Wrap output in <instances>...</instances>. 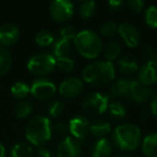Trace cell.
<instances>
[{"mask_svg":"<svg viewBox=\"0 0 157 157\" xmlns=\"http://www.w3.org/2000/svg\"><path fill=\"white\" fill-rule=\"evenodd\" d=\"M33 147L25 142L16 143L10 151V157H33Z\"/></svg>","mask_w":157,"mask_h":157,"instance_id":"cell-24","label":"cell"},{"mask_svg":"<svg viewBox=\"0 0 157 157\" xmlns=\"http://www.w3.org/2000/svg\"><path fill=\"white\" fill-rule=\"evenodd\" d=\"M68 127H69V133H71L72 138H74L81 143L90 133V123L86 116L76 115L69 121Z\"/></svg>","mask_w":157,"mask_h":157,"instance_id":"cell-9","label":"cell"},{"mask_svg":"<svg viewBox=\"0 0 157 157\" xmlns=\"http://www.w3.org/2000/svg\"><path fill=\"white\" fill-rule=\"evenodd\" d=\"M74 48L86 59H95L102 52L103 44L101 37L94 30L85 29L76 33L73 40Z\"/></svg>","mask_w":157,"mask_h":157,"instance_id":"cell-3","label":"cell"},{"mask_svg":"<svg viewBox=\"0 0 157 157\" xmlns=\"http://www.w3.org/2000/svg\"><path fill=\"white\" fill-rule=\"evenodd\" d=\"M142 133L140 128L133 124H121L112 131V142L123 153L135 151L141 143Z\"/></svg>","mask_w":157,"mask_h":157,"instance_id":"cell-2","label":"cell"},{"mask_svg":"<svg viewBox=\"0 0 157 157\" xmlns=\"http://www.w3.org/2000/svg\"><path fill=\"white\" fill-rule=\"evenodd\" d=\"M115 78V67L113 63L101 60L87 65L82 72V80L92 86H105Z\"/></svg>","mask_w":157,"mask_h":157,"instance_id":"cell-1","label":"cell"},{"mask_svg":"<svg viewBox=\"0 0 157 157\" xmlns=\"http://www.w3.org/2000/svg\"><path fill=\"white\" fill-rule=\"evenodd\" d=\"M117 68L121 73L125 75H131L139 70V63L136 57L131 55H124L117 60Z\"/></svg>","mask_w":157,"mask_h":157,"instance_id":"cell-18","label":"cell"},{"mask_svg":"<svg viewBox=\"0 0 157 157\" xmlns=\"http://www.w3.org/2000/svg\"><path fill=\"white\" fill-rule=\"evenodd\" d=\"M25 136L29 143L38 147L43 146L52 138V123L43 115L33 117L25 127Z\"/></svg>","mask_w":157,"mask_h":157,"instance_id":"cell-4","label":"cell"},{"mask_svg":"<svg viewBox=\"0 0 157 157\" xmlns=\"http://www.w3.org/2000/svg\"><path fill=\"white\" fill-rule=\"evenodd\" d=\"M11 94L14 98L25 100V98L30 94V86L24 82H16L11 86Z\"/></svg>","mask_w":157,"mask_h":157,"instance_id":"cell-26","label":"cell"},{"mask_svg":"<svg viewBox=\"0 0 157 157\" xmlns=\"http://www.w3.org/2000/svg\"><path fill=\"white\" fill-rule=\"evenodd\" d=\"M57 92L56 85L46 78H38L31 83L30 94L41 101L51 100Z\"/></svg>","mask_w":157,"mask_h":157,"instance_id":"cell-7","label":"cell"},{"mask_svg":"<svg viewBox=\"0 0 157 157\" xmlns=\"http://www.w3.org/2000/svg\"><path fill=\"white\" fill-rule=\"evenodd\" d=\"M117 29H118V25L115 22L108 21V22H105L100 25V27H99V33L102 37L111 38L113 36H115V33H117Z\"/></svg>","mask_w":157,"mask_h":157,"instance_id":"cell-31","label":"cell"},{"mask_svg":"<svg viewBox=\"0 0 157 157\" xmlns=\"http://www.w3.org/2000/svg\"><path fill=\"white\" fill-rule=\"evenodd\" d=\"M76 30L72 25L70 24H65L60 27L59 29V35H60V38L65 40H69V41H72L73 42L74 38L76 36Z\"/></svg>","mask_w":157,"mask_h":157,"instance_id":"cell-35","label":"cell"},{"mask_svg":"<svg viewBox=\"0 0 157 157\" xmlns=\"http://www.w3.org/2000/svg\"><path fill=\"white\" fill-rule=\"evenodd\" d=\"M150 105H151V112H152V114L155 117H157V94L152 96Z\"/></svg>","mask_w":157,"mask_h":157,"instance_id":"cell-40","label":"cell"},{"mask_svg":"<svg viewBox=\"0 0 157 157\" xmlns=\"http://www.w3.org/2000/svg\"><path fill=\"white\" fill-rule=\"evenodd\" d=\"M56 67L60 71L65 73H70L74 69V61L71 57H63V58H56Z\"/></svg>","mask_w":157,"mask_h":157,"instance_id":"cell-33","label":"cell"},{"mask_svg":"<svg viewBox=\"0 0 157 157\" xmlns=\"http://www.w3.org/2000/svg\"><path fill=\"white\" fill-rule=\"evenodd\" d=\"M143 54L147 61H157V50L154 46L146 44L143 46Z\"/></svg>","mask_w":157,"mask_h":157,"instance_id":"cell-37","label":"cell"},{"mask_svg":"<svg viewBox=\"0 0 157 157\" xmlns=\"http://www.w3.org/2000/svg\"><path fill=\"white\" fill-rule=\"evenodd\" d=\"M108 111H109L110 116L114 120L120 121L126 116V108L120 101H113V102L110 103Z\"/></svg>","mask_w":157,"mask_h":157,"instance_id":"cell-28","label":"cell"},{"mask_svg":"<svg viewBox=\"0 0 157 157\" xmlns=\"http://www.w3.org/2000/svg\"><path fill=\"white\" fill-rule=\"evenodd\" d=\"M103 57L105 58V61L112 63L115 59L120 57L121 53H122V48H121L120 43L116 41H110L107 43V45L102 48Z\"/></svg>","mask_w":157,"mask_h":157,"instance_id":"cell-22","label":"cell"},{"mask_svg":"<svg viewBox=\"0 0 157 157\" xmlns=\"http://www.w3.org/2000/svg\"><path fill=\"white\" fill-rule=\"evenodd\" d=\"M113 144L107 138L97 139L90 147V157H111Z\"/></svg>","mask_w":157,"mask_h":157,"instance_id":"cell-16","label":"cell"},{"mask_svg":"<svg viewBox=\"0 0 157 157\" xmlns=\"http://www.w3.org/2000/svg\"><path fill=\"white\" fill-rule=\"evenodd\" d=\"M68 133H69V127L66 123L57 122L54 125H52V135H55L56 137L60 138L61 140L68 137Z\"/></svg>","mask_w":157,"mask_h":157,"instance_id":"cell-34","label":"cell"},{"mask_svg":"<svg viewBox=\"0 0 157 157\" xmlns=\"http://www.w3.org/2000/svg\"><path fill=\"white\" fill-rule=\"evenodd\" d=\"M129 85H130V80L128 78H120L113 81L110 86V95L115 98L127 97L129 92Z\"/></svg>","mask_w":157,"mask_h":157,"instance_id":"cell-20","label":"cell"},{"mask_svg":"<svg viewBox=\"0 0 157 157\" xmlns=\"http://www.w3.org/2000/svg\"><path fill=\"white\" fill-rule=\"evenodd\" d=\"M55 40H56L55 35L48 29H42V30L38 31L35 37V42L42 48H48V46L53 45Z\"/></svg>","mask_w":157,"mask_h":157,"instance_id":"cell-23","label":"cell"},{"mask_svg":"<svg viewBox=\"0 0 157 157\" xmlns=\"http://www.w3.org/2000/svg\"><path fill=\"white\" fill-rule=\"evenodd\" d=\"M33 110V105L30 101L28 100H21L20 102L16 105L14 113L17 118H25L31 114Z\"/></svg>","mask_w":157,"mask_h":157,"instance_id":"cell-29","label":"cell"},{"mask_svg":"<svg viewBox=\"0 0 157 157\" xmlns=\"http://www.w3.org/2000/svg\"><path fill=\"white\" fill-rule=\"evenodd\" d=\"M152 90L148 86H145L140 83L138 80H130V85H129L128 98L130 100L138 103L147 102L152 98Z\"/></svg>","mask_w":157,"mask_h":157,"instance_id":"cell-13","label":"cell"},{"mask_svg":"<svg viewBox=\"0 0 157 157\" xmlns=\"http://www.w3.org/2000/svg\"><path fill=\"white\" fill-rule=\"evenodd\" d=\"M20 38V29L13 23H5L0 26V43L2 46H10L16 43Z\"/></svg>","mask_w":157,"mask_h":157,"instance_id":"cell-15","label":"cell"},{"mask_svg":"<svg viewBox=\"0 0 157 157\" xmlns=\"http://www.w3.org/2000/svg\"><path fill=\"white\" fill-rule=\"evenodd\" d=\"M112 131L111 124L105 120H96L90 123V133L97 139H102Z\"/></svg>","mask_w":157,"mask_h":157,"instance_id":"cell-19","label":"cell"},{"mask_svg":"<svg viewBox=\"0 0 157 157\" xmlns=\"http://www.w3.org/2000/svg\"><path fill=\"white\" fill-rule=\"evenodd\" d=\"M38 157H54L53 153L51 152V150H48L45 146H40L38 147Z\"/></svg>","mask_w":157,"mask_h":157,"instance_id":"cell-39","label":"cell"},{"mask_svg":"<svg viewBox=\"0 0 157 157\" xmlns=\"http://www.w3.org/2000/svg\"><path fill=\"white\" fill-rule=\"evenodd\" d=\"M109 96L98 92L87 94L82 100V110L90 116H99L108 111Z\"/></svg>","mask_w":157,"mask_h":157,"instance_id":"cell-6","label":"cell"},{"mask_svg":"<svg viewBox=\"0 0 157 157\" xmlns=\"http://www.w3.org/2000/svg\"><path fill=\"white\" fill-rule=\"evenodd\" d=\"M57 157H80L81 156V143L74 138L66 137L60 140L56 150Z\"/></svg>","mask_w":157,"mask_h":157,"instance_id":"cell-12","label":"cell"},{"mask_svg":"<svg viewBox=\"0 0 157 157\" xmlns=\"http://www.w3.org/2000/svg\"><path fill=\"white\" fill-rule=\"evenodd\" d=\"M74 7L68 0H54L50 5V14L57 23H66L73 16Z\"/></svg>","mask_w":157,"mask_h":157,"instance_id":"cell-8","label":"cell"},{"mask_svg":"<svg viewBox=\"0 0 157 157\" xmlns=\"http://www.w3.org/2000/svg\"><path fill=\"white\" fill-rule=\"evenodd\" d=\"M123 7H124V1H121V0H111L108 2V8L112 12L120 11Z\"/></svg>","mask_w":157,"mask_h":157,"instance_id":"cell-38","label":"cell"},{"mask_svg":"<svg viewBox=\"0 0 157 157\" xmlns=\"http://www.w3.org/2000/svg\"><path fill=\"white\" fill-rule=\"evenodd\" d=\"M12 66V55L8 48L0 45V75H3Z\"/></svg>","mask_w":157,"mask_h":157,"instance_id":"cell-25","label":"cell"},{"mask_svg":"<svg viewBox=\"0 0 157 157\" xmlns=\"http://www.w3.org/2000/svg\"><path fill=\"white\" fill-rule=\"evenodd\" d=\"M145 24L151 28H157V6L152 5L147 7L144 12Z\"/></svg>","mask_w":157,"mask_h":157,"instance_id":"cell-30","label":"cell"},{"mask_svg":"<svg viewBox=\"0 0 157 157\" xmlns=\"http://www.w3.org/2000/svg\"><path fill=\"white\" fill-rule=\"evenodd\" d=\"M56 68V60L52 54L41 53L33 55L27 63V69L29 72L38 76H46L51 74Z\"/></svg>","mask_w":157,"mask_h":157,"instance_id":"cell-5","label":"cell"},{"mask_svg":"<svg viewBox=\"0 0 157 157\" xmlns=\"http://www.w3.org/2000/svg\"><path fill=\"white\" fill-rule=\"evenodd\" d=\"M117 33L128 48H135L140 44V40H141L140 31L131 23H122L121 25H118Z\"/></svg>","mask_w":157,"mask_h":157,"instance_id":"cell-11","label":"cell"},{"mask_svg":"<svg viewBox=\"0 0 157 157\" xmlns=\"http://www.w3.org/2000/svg\"><path fill=\"white\" fill-rule=\"evenodd\" d=\"M96 3L94 1H83L78 6V15L83 20H90L96 14Z\"/></svg>","mask_w":157,"mask_h":157,"instance_id":"cell-27","label":"cell"},{"mask_svg":"<svg viewBox=\"0 0 157 157\" xmlns=\"http://www.w3.org/2000/svg\"><path fill=\"white\" fill-rule=\"evenodd\" d=\"M138 81L145 86L157 83V61H146L139 67Z\"/></svg>","mask_w":157,"mask_h":157,"instance_id":"cell-14","label":"cell"},{"mask_svg":"<svg viewBox=\"0 0 157 157\" xmlns=\"http://www.w3.org/2000/svg\"><path fill=\"white\" fill-rule=\"evenodd\" d=\"M144 6H145V3L143 1H141V0H129L128 2H127V8L132 13L136 14L141 13L144 9Z\"/></svg>","mask_w":157,"mask_h":157,"instance_id":"cell-36","label":"cell"},{"mask_svg":"<svg viewBox=\"0 0 157 157\" xmlns=\"http://www.w3.org/2000/svg\"><path fill=\"white\" fill-rule=\"evenodd\" d=\"M115 157H132V155H130L129 153H120Z\"/></svg>","mask_w":157,"mask_h":157,"instance_id":"cell-42","label":"cell"},{"mask_svg":"<svg viewBox=\"0 0 157 157\" xmlns=\"http://www.w3.org/2000/svg\"><path fill=\"white\" fill-rule=\"evenodd\" d=\"M73 43L69 40H65L63 38H58L55 40L54 44L52 45L53 56L54 58H63V57H71L73 51Z\"/></svg>","mask_w":157,"mask_h":157,"instance_id":"cell-17","label":"cell"},{"mask_svg":"<svg viewBox=\"0 0 157 157\" xmlns=\"http://www.w3.org/2000/svg\"><path fill=\"white\" fill-rule=\"evenodd\" d=\"M141 147L145 157H157V132H152L143 138Z\"/></svg>","mask_w":157,"mask_h":157,"instance_id":"cell-21","label":"cell"},{"mask_svg":"<svg viewBox=\"0 0 157 157\" xmlns=\"http://www.w3.org/2000/svg\"><path fill=\"white\" fill-rule=\"evenodd\" d=\"M0 157H6V147L1 143H0Z\"/></svg>","mask_w":157,"mask_h":157,"instance_id":"cell-41","label":"cell"},{"mask_svg":"<svg viewBox=\"0 0 157 157\" xmlns=\"http://www.w3.org/2000/svg\"><path fill=\"white\" fill-rule=\"evenodd\" d=\"M83 88H84L83 80L73 76V78H66L65 81L61 82L58 87V92L60 94V96H63V98L72 99L80 96L81 93L83 92Z\"/></svg>","mask_w":157,"mask_h":157,"instance_id":"cell-10","label":"cell"},{"mask_svg":"<svg viewBox=\"0 0 157 157\" xmlns=\"http://www.w3.org/2000/svg\"><path fill=\"white\" fill-rule=\"evenodd\" d=\"M63 110H65V105H63V101L59 99H55L52 100L48 105V113L52 118H57L63 114Z\"/></svg>","mask_w":157,"mask_h":157,"instance_id":"cell-32","label":"cell"}]
</instances>
